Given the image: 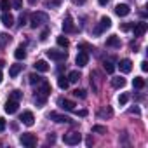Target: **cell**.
Returning <instances> with one entry per match:
<instances>
[{"label": "cell", "mask_w": 148, "mask_h": 148, "mask_svg": "<svg viewBox=\"0 0 148 148\" xmlns=\"http://www.w3.org/2000/svg\"><path fill=\"white\" fill-rule=\"evenodd\" d=\"M38 86H40V87H38V91H37V94H35V103H37L38 106H42V105L45 103L47 96L51 94V84L45 82V80H42Z\"/></svg>", "instance_id": "cell-1"}, {"label": "cell", "mask_w": 148, "mask_h": 148, "mask_svg": "<svg viewBox=\"0 0 148 148\" xmlns=\"http://www.w3.org/2000/svg\"><path fill=\"white\" fill-rule=\"evenodd\" d=\"M49 21V16L45 14V12H33L32 16H30V26L32 28H37V26H42V25H45Z\"/></svg>", "instance_id": "cell-2"}, {"label": "cell", "mask_w": 148, "mask_h": 148, "mask_svg": "<svg viewBox=\"0 0 148 148\" xmlns=\"http://www.w3.org/2000/svg\"><path fill=\"white\" fill-rule=\"evenodd\" d=\"M63 141L66 143V145H79L80 141H82V136L79 134V132H68V134H64L63 136Z\"/></svg>", "instance_id": "cell-3"}, {"label": "cell", "mask_w": 148, "mask_h": 148, "mask_svg": "<svg viewBox=\"0 0 148 148\" xmlns=\"http://www.w3.org/2000/svg\"><path fill=\"white\" fill-rule=\"evenodd\" d=\"M49 119L54 120V122H58V124H71V122H73L70 117L61 115V113H58V112H51V113H49Z\"/></svg>", "instance_id": "cell-4"}, {"label": "cell", "mask_w": 148, "mask_h": 148, "mask_svg": "<svg viewBox=\"0 0 148 148\" xmlns=\"http://www.w3.org/2000/svg\"><path fill=\"white\" fill-rule=\"evenodd\" d=\"M19 141H21V145H25V146H28V148H32V146H35L37 145V138L33 136V134H21L19 136Z\"/></svg>", "instance_id": "cell-5"}, {"label": "cell", "mask_w": 148, "mask_h": 148, "mask_svg": "<svg viewBox=\"0 0 148 148\" xmlns=\"http://www.w3.org/2000/svg\"><path fill=\"white\" fill-rule=\"evenodd\" d=\"M47 56L54 61H64L66 59V52L64 51H54V49H49L47 51Z\"/></svg>", "instance_id": "cell-6"}, {"label": "cell", "mask_w": 148, "mask_h": 148, "mask_svg": "<svg viewBox=\"0 0 148 148\" xmlns=\"http://www.w3.org/2000/svg\"><path fill=\"white\" fill-rule=\"evenodd\" d=\"M75 63H77L80 68L87 66V63H89V54H87V51H80V52L77 54V58H75Z\"/></svg>", "instance_id": "cell-7"}, {"label": "cell", "mask_w": 148, "mask_h": 148, "mask_svg": "<svg viewBox=\"0 0 148 148\" xmlns=\"http://www.w3.org/2000/svg\"><path fill=\"white\" fill-rule=\"evenodd\" d=\"M58 105L63 108V110H66V112H73V110H75V103H73V101H70V99H64V98H59L58 99Z\"/></svg>", "instance_id": "cell-8"}, {"label": "cell", "mask_w": 148, "mask_h": 148, "mask_svg": "<svg viewBox=\"0 0 148 148\" xmlns=\"http://www.w3.org/2000/svg\"><path fill=\"white\" fill-rule=\"evenodd\" d=\"M75 30V26H73V19H71V16L68 14L64 19H63V32L64 33H70V32H73Z\"/></svg>", "instance_id": "cell-9"}, {"label": "cell", "mask_w": 148, "mask_h": 148, "mask_svg": "<svg viewBox=\"0 0 148 148\" xmlns=\"http://www.w3.org/2000/svg\"><path fill=\"white\" fill-rule=\"evenodd\" d=\"M129 12H131V7H129L127 4H119V5L115 7V14H117V16H120V18L127 16Z\"/></svg>", "instance_id": "cell-10"}, {"label": "cell", "mask_w": 148, "mask_h": 148, "mask_svg": "<svg viewBox=\"0 0 148 148\" xmlns=\"http://www.w3.org/2000/svg\"><path fill=\"white\" fill-rule=\"evenodd\" d=\"M146 30H148V25L146 23H143V21L141 23H136L134 25V37H143Z\"/></svg>", "instance_id": "cell-11"}, {"label": "cell", "mask_w": 148, "mask_h": 148, "mask_svg": "<svg viewBox=\"0 0 148 148\" xmlns=\"http://www.w3.org/2000/svg\"><path fill=\"white\" fill-rule=\"evenodd\" d=\"M18 101H14V99H9L7 103H5V106H4V110H5V113H9V115H12V113H16L18 112Z\"/></svg>", "instance_id": "cell-12"}, {"label": "cell", "mask_w": 148, "mask_h": 148, "mask_svg": "<svg viewBox=\"0 0 148 148\" xmlns=\"http://www.w3.org/2000/svg\"><path fill=\"white\" fill-rule=\"evenodd\" d=\"M0 21H2V25H4L5 28H11V26L14 25V18H12V14H9V12H4L2 16H0Z\"/></svg>", "instance_id": "cell-13"}, {"label": "cell", "mask_w": 148, "mask_h": 148, "mask_svg": "<svg viewBox=\"0 0 148 148\" xmlns=\"http://www.w3.org/2000/svg\"><path fill=\"white\" fill-rule=\"evenodd\" d=\"M25 125H33V122H35V117H33V113L32 112H23V115H21V119H19Z\"/></svg>", "instance_id": "cell-14"}, {"label": "cell", "mask_w": 148, "mask_h": 148, "mask_svg": "<svg viewBox=\"0 0 148 148\" xmlns=\"http://www.w3.org/2000/svg\"><path fill=\"white\" fill-rule=\"evenodd\" d=\"M119 68H120L122 73H129V71L132 70V61H131V59H122V61L119 63Z\"/></svg>", "instance_id": "cell-15"}, {"label": "cell", "mask_w": 148, "mask_h": 148, "mask_svg": "<svg viewBox=\"0 0 148 148\" xmlns=\"http://www.w3.org/2000/svg\"><path fill=\"white\" fill-rule=\"evenodd\" d=\"M33 66H35V70H37V71H42V73L49 71V64H47V61H44V59H38Z\"/></svg>", "instance_id": "cell-16"}, {"label": "cell", "mask_w": 148, "mask_h": 148, "mask_svg": "<svg viewBox=\"0 0 148 148\" xmlns=\"http://www.w3.org/2000/svg\"><path fill=\"white\" fill-rule=\"evenodd\" d=\"M112 115H113V112H112L110 106H103V108L98 112V117H99V119H110Z\"/></svg>", "instance_id": "cell-17"}, {"label": "cell", "mask_w": 148, "mask_h": 148, "mask_svg": "<svg viewBox=\"0 0 148 148\" xmlns=\"http://www.w3.org/2000/svg\"><path fill=\"white\" fill-rule=\"evenodd\" d=\"M106 45L108 47H120V38L117 35H112V37L106 38Z\"/></svg>", "instance_id": "cell-18"}, {"label": "cell", "mask_w": 148, "mask_h": 148, "mask_svg": "<svg viewBox=\"0 0 148 148\" xmlns=\"http://www.w3.org/2000/svg\"><path fill=\"white\" fill-rule=\"evenodd\" d=\"M23 70V64H12L11 68H9V75L14 79V77H18L19 75V71Z\"/></svg>", "instance_id": "cell-19"}, {"label": "cell", "mask_w": 148, "mask_h": 148, "mask_svg": "<svg viewBox=\"0 0 148 148\" xmlns=\"http://www.w3.org/2000/svg\"><path fill=\"white\" fill-rule=\"evenodd\" d=\"M112 86H113L115 89H120V87L125 86V79H122V77H113V79H112Z\"/></svg>", "instance_id": "cell-20"}, {"label": "cell", "mask_w": 148, "mask_h": 148, "mask_svg": "<svg viewBox=\"0 0 148 148\" xmlns=\"http://www.w3.org/2000/svg\"><path fill=\"white\" fill-rule=\"evenodd\" d=\"M68 80H70V84H75V82H79V80H80V71H77V70L70 71V75H68Z\"/></svg>", "instance_id": "cell-21"}, {"label": "cell", "mask_w": 148, "mask_h": 148, "mask_svg": "<svg viewBox=\"0 0 148 148\" xmlns=\"http://www.w3.org/2000/svg\"><path fill=\"white\" fill-rule=\"evenodd\" d=\"M110 26H112V19L106 18V16H103L101 21H99V28H101V32H103V30H108Z\"/></svg>", "instance_id": "cell-22"}, {"label": "cell", "mask_w": 148, "mask_h": 148, "mask_svg": "<svg viewBox=\"0 0 148 148\" xmlns=\"http://www.w3.org/2000/svg\"><path fill=\"white\" fill-rule=\"evenodd\" d=\"M14 58H16V59H19V61L26 58V51H25V47H23V45H19V47L14 51Z\"/></svg>", "instance_id": "cell-23"}, {"label": "cell", "mask_w": 148, "mask_h": 148, "mask_svg": "<svg viewBox=\"0 0 148 148\" xmlns=\"http://www.w3.org/2000/svg\"><path fill=\"white\" fill-rule=\"evenodd\" d=\"M58 86L61 87V89H68V86H70V80H68V77H58Z\"/></svg>", "instance_id": "cell-24"}, {"label": "cell", "mask_w": 148, "mask_h": 148, "mask_svg": "<svg viewBox=\"0 0 148 148\" xmlns=\"http://www.w3.org/2000/svg\"><path fill=\"white\" fill-rule=\"evenodd\" d=\"M28 79H30V84H32V86H35V84L38 86V84H40V82L44 80V79H42L40 75H37V73H32V75H30Z\"/></svg>", "instance_id": "cell-25"}, {"label": "cell", "mask_w": 148, "mask_h": 148, "mask_svg": "<svg viewBox=\"0 0 148 148\" xmlns=\"http://www.w3.org/2000/svg\"><path fill=\"white\" fill-rule=\"evenodd\" d=\"M103 68H105L106 73H113V71H115V64H113L112 61H105V63H103Z\"/></svg>", "instance_id": "cell-26"}, {"label": "cell", "mask_w": 148, "mask_h": 148, "mask_svg": "<svg viewBox=\"0 0 148 148\" xmlns=\"http://www.w3.org/2000/svg\"><path fill=\"white\" fill-rule=\"evenodd\" d=\"M132 86H134L136 89H143V87H145V80H143L141 77H134V80H132Z\"/></svg>", "instance_id": "cell-27"}, {"label": "cell", "mask_w": 148, "mask_h": 148, "mask_svg": "<svg viewBox=\"0 0 148 148\" xmlns=\"http://www.w3.org/2000/svg\"><path fill=\"white\" fill-rule=\"evenodd\" d=\"M56 42H58V45H59V47H64V49L70 45V42H68V38H66V37H58V38H56Z\"/></svg>", "instance_id": "cell-28"}, {"label": "cell", "mask_w": 148, "mask_h": 148, "mask_svg": "<svg viewBox=\"0 0 148 148\" xmlns=\"http://www.w3.org/2000/svg\"><path fill=\"white\" fill-rule=\"evenodd\" d=\"M0 9H2L4 12H7L11 9V2L9 0H0Z\"/></svg>", "instance_id": "cell-29"}, {"label": "cell", "mask_w": 148, "mask_h": 148, "mask_svg": "<svg viewBox=\"0 0 148 148\" xmlns=\"http://www.w3.org/2000/svg\"><path fill=\"white\" fill-rule=\"evenodd\" d=\"M73 96H75V98H80V99H84V98L87 96V92H86L84 89H75V91H73Z\"/></svg>", "instance_id": "cell-30"}, {"label": "cell", "mask_w": 148, "mask_h": 148, "mask_svg": "<svg viewBox=\"0 0 148 148\" xmlns=\"http://www.w3.org/2000/svg\"><path fill=\"white\" fill-rule=\"evenodd\" d=\"M92 132H98V134H106V127H103V125H94V127H92Z\"/></svg>", "instance_id": "cell-31"}, {"label": "cell", "mask_w": 148, "mask_h": 148, "mask_svg": "<svg viewBox=\"0 0 148 148\" xmlns=\"http://www.w3.org/2000/svg\"><path fill=\"white\" fill-rule=\"evenodd\" d=\"M21 96H23V92H21V91H12V94H11V99H14V101H19V99H21Z\"/></svg>", "instance_id": "cell-32"}, {"label": "cell", "mask_w": 148, "mask_h": 148, "mask_svg": "<svg viewBox=\"0 0 148 148\" xmlns=\"http://www.w3.org/2000/svg\"><path fill=\"white\" fill-rule=\"evenodd\" d=\"M11 5L14 9H21L23 7V0H11Z\"/></svg>", "instance_id": "cell-33"}, {"label": "cell", "mask_w": 148, "mask_h": 148, "mask_svg": "<svg viewBox=\"0 0 148 148\" xmlns=\"http://www.w3.org/2000/svg\"><path fill=\"white\" fill-rule=\"evenodd\" d=\"M127 101H129V96L127 94H120L119 96V105H125Z\"/></svg>", "instance_id": "cell-34"}, {"label": "cell", "mask_w": 148, "mask_h": 148, "mask_svg": "<svg viewBox=\"0 0 148 148\" xmlns=\"http://www.w3.org/2000/svg\"><path fill=\"white\" fill-rule=\"evenodd\" d=\"M45 5H49V7H51V5L58 7V5H59V0H47V2H45Z\"/></svg>", "instance_id": "cell-35"}, {"label": "cell", "mask_w": 148, "mask_h": 148, "mask_svg": "<svg viewBox=\"0 0 148 148\" xmlns=\"http://www.w3.org/2000/svg\"><path fill=\"white\" fill-rule=\"evenodd\" d=\"M25 25H26V14L23 12V14L19 16V26H25Z\"/></svg>", "instance_id": "cell-36"}, {"label": "cell", "mask_w": 148, "mask_h": 148, "mask_svg": "<svg viewBox=\"0 0 148 148\" xmlns=\"http://www.w3.org/2000/svg\"><path fill=\"white\" fill-rule=\"evenodd\" d=\"M47 37H49V30H44V32H42V35H40V40H42V42H45V40H47Z\"/></svg>", "instance_id": "cell-37"}, {"label": "cell", "mask_w": 148, "mask_h": 148, "mask_svg": "<svg viewBox=\"0 0 148 148\" xmlns=\"http://www.w3.org/2000/svg\"><path fill=\"white\" fill-rule=\"evenodd\" d=\"M5 125H7V124H5V119H2V117H0V132H2V131L5 129Z\"/></svg>", "instance_id": "cell-38"}, {"label": "cell", "mask_w": 148, "mask_h": 148, "mask_svg": "<svg viewBox=\"0 0 148 148\" xmlns=\"http://www.w3.org/2000/svg\"><path fill=\"white\" fill-rule=\"evenodd\" d=\"M54 141H56V136L54 134H49L47 136V143H54Z\"/></svg>", "instance_id": "cell-39"}, {"label": "cell", "mask_w": 148, "mask_h": 148, "mask_svg": "<svg viewBox=\"0 0 148 148\" xmlns=\"http://www.w3.org/2000/svg\"><path fill=\"white\" fill-rule=\"evenodd\" d=\"M141 70H143V71H148V63H146V61L141 63Z\"/></svg>", "instance_id": "cell-40"}, {"label": "cell", "mask_w": 148, "mask_h": 148, "mask_svg": "<svg viewBox=\"0 0 148 148\" xmlns=\"http://www.w3.org/2000/svg\"><path fill=\"white\" fill-rule=\"evenodd\" d=\"M98 2H99V5H106V4L112 2V0H98Z\"/></svg>", "instance_id": "cell-41"}, {"label": "cell", "mask_w": 148, "mask_h": 148, "mask_svg": "<svg viewBox=\"0 0 148 148\" xmlns=\"http://www.w3.org/2000/svg\"><path fill=\"white\" fill-rule=\"evenodd\" d=\"M129 28H131V25H127V23H125V25H122V30H124V32H127Z\"/></svg>", "instance_id": "cell-42"}, {"label": "cell", "mask_w": 148, "mask_h": 148, "mask_svg": "<svg viewBox=\"0 0 148 148\" xmlns=\"http://www.w3.org/2000/svg\"><path fill=\"white\" fill-rule=\"evenodd\" d=\"M77 113H79L80 117H86V115H87V112H86V110H80V112H77Z\"/></svg>", "instance_id": "cell-43"}, {"label": "cell", "mask_w": 148, "mask_h": 148, "mask_svg": "<svg viewBox=\"0 0 148 148\" xmlns=\"http://www.w3.org/2000/svg\"><path fill=\"white\" fill-rule=\"evenodd\" d=\"M131 113H136V115H138V113H139V110H138V108H131Z\"/></svg>", "instance_id": "cell-44"}, {"label": "cell", "mask_w": 148, "mask_h": 148, "mask_svg": "<svg viewBox=\"0 0 148 148\" xmlns=\"http://www.w3.org/2000/svg\"><path fill=\"white\" fill-rule=\"evenodd\" d=\"M86 0H75V4H84Z\"/></svg>", "instance_id": "cell-45"}, {"label": "cell", "mask_w": 148, "mask_h": 148, "mask_svg": "<svg viewBox=\"0 0 148 148\" xmlns=\"http://www.w3.org/2000/svg\"><path fill=\"white\" fill-rule=\"evenodd\" d=\"M4 64H5V63H4V59H0V68H2Z\"/></svg>", "instance_id": "cell-46"}, {"label": "cell", "mask_w": 148, "mask_h": 148, "mask_svg": "<svg viewBox=\"0 0 148 148\" xmlns=\"http://www.w3.org/2000/svg\"><path fill=\"white\" fill-rule=\"evenodd\" d=\"M0 82H2V71H0Z\"/></svg>", "instance_id": "cell-47"}]
</instances>
